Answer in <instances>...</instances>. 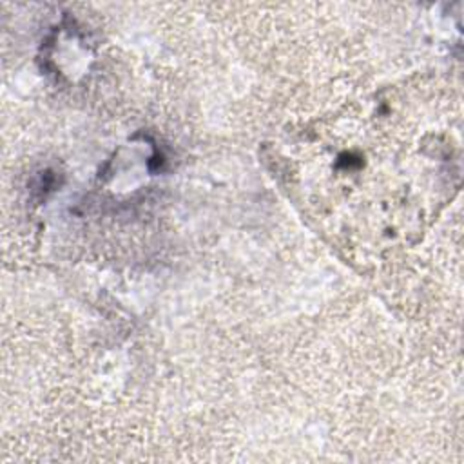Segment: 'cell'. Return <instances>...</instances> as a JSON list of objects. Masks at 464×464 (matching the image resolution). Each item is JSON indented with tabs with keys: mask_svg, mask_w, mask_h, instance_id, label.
Listing matches in <instances>:
<instances>
[{
	"mask_svg": "<svg viewBox=\"0 0 464 464\" xmlns=\"http://www.w3.org/2000/svg\"><path fill=\"white\" fill-rule=\"evenodd\" d=\"M294 147L286 161L308 212L377 252L413 243L460 176L459 130L435 111H406L401 94L328 116Z\"/></svg>",
	"mask_w": 464,
	"mask_h": 464,
	"instance_id": "1",
	"label": "cell"
}]
</instances>
